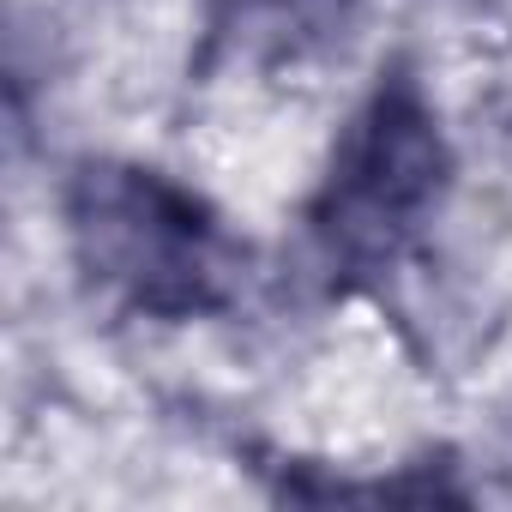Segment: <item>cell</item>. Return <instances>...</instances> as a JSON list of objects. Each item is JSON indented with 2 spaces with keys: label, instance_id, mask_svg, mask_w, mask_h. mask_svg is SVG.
I'll return each instance as SVG.
<instances>
[{
  "label": "cell",
  "instance_id": "cell-1",
  "mask_svg": "<svg viewBox=\"0 0 512 512\" xmlns=\"http://www.w3.org/2000/svg\"><path fill=\"white\" fill-rule=\"evenodd\" d=\"M73 266L109 302L157 326L223 320L247 290V241L223 211L139 157H79L61 181Z\"/></svg>",
  "mask_w": 512,
  "mask_h": 512
},
{
  "label": "cell",
  "instance_id": "cell-2",
  "mask_svg": "<svg viewBox=\"0 0 512 512\" xmlns=\"http://www.w3.org/2000/svg\"><path fill=\"white\" fill-rule=\"evenodd\" d=\"M452 139L410 61L380 67L332 139L308 199V241L332 278H380L434 229L452 193Z\"/></svg>",
  "mask_w": 512,
  "mask_h": 512
},
{
  "label": "cell",
  "instance_id": "cell-3",
  "mask_svg": "<svg viewBox=\"0 0 512 512\" xmlns=\"http://www.w3.org/2000/svg\"><path fill=\"white\" fill-rule=\"evenodd\" d=\"M362 0H205V43L247 67H302L350 43Z\"/></svg>",
  "mask_w": 512,
  "mask_h": 512
}]
</instances>
